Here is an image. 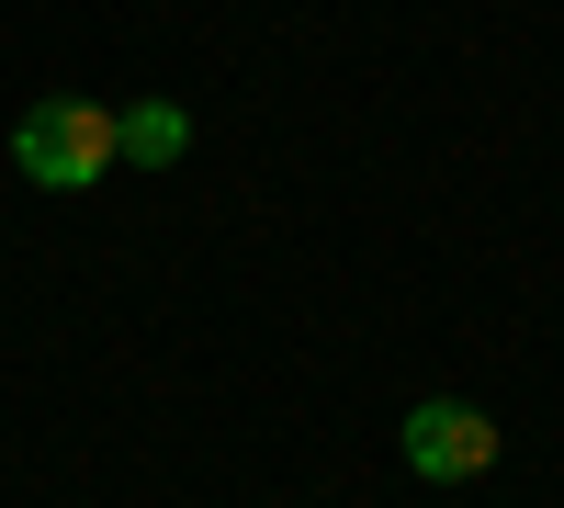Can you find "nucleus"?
Masks as SVG:
<instances>
[{
    "label": "nucleus",
    "instance_id": "obj_1",
    "mask_svg": "<svg viewBox=\"0 0 564 508\" xmlns=\"http://www.w3.org/2000/svg\"><path fill=\"white\" fill-rule=\"evenodd\" d=\"M113 159H124V148H113V114L79 102V90H57V102H34V114L12 125V170L45 181V193H90Z\"/></svg>",
    "mask_w": 564,
    "mask_h": 508
},
{
    "label": "nucleus",
    "instance_id": "obj_2",
    "mask_svg": "<svg viewBox=\"0 0 564 508\" xmlns=\"http://www.w3.org/2000/svg\"><path fill=\"white\" fill-rule=\"evenodd\" d=\"M406 475H430V486H475L497 464V419L486 407H463V396H430V407H406Z\"/></svg>",
    "mask_w": 564,
    "mask_h": 508
},
{
    "label": "nucleus",
    "instance_id": "obj_3",
    "mask_svg": "<svg viewBox=\"0 0 564 508\" xmlns=\"http://www.w3.org/2000/svg\"><path fill=\"white\" fill-rule=\"evenodd\" d=\"M113 148H124L135 170H159V159L193 148V114H181V102H124V114H113Z\"/></svg>",
    "mask_w": 564,
    "mask_h": 508
}]
</instances>
